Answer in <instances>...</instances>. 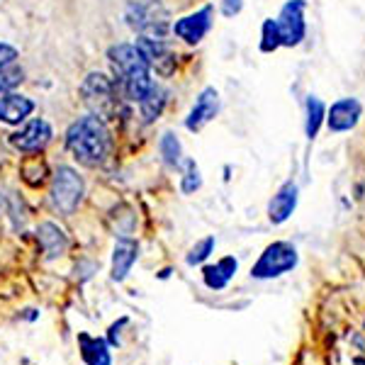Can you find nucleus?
Segmentation results:
<instances>
[{"label":"nucleus","instance_id":"1","mask_svg":"<svg viewBox=\"0 0 365 365\" xmlns=\"http://www.w3.org/2000/svg\"><path fill=\"white\" fill-rule=\"evenodd\" d=\"M66 146L83 166H98V163L105 161L110 151V132L100 117H81L68 127Z\"/></svg>","mask_w":365,"mask_h":365},{"label":"nucleus","instance_id":"2","mask_svg":"<svg viewBox=\"0 0 365 365\" xmlns=\"http://www.w3.org/2000/svg\"><path fill=\"white\" fill-rule=\"evenodd\" d=\"M110 61L120 71L122 83H125V93L132 100H139L151 91L154 81H151V66L146 58L141 56L137 44H115L110 49Z\"/></svg>","mask_w":365,"mask_h":365},{"label":"nucleus","instance_id":"3","mask_svg":"<svg viewBox=\"0 0 365 365\" xmlns=\"http://www.w3.org/2000/svg\"><path fill=\"white\" fill-rule=\"evenodd\" d=\"M295 266H297L295 246L287 244V241H275V244H270L263 251L258 263L251 268V275L258 280H268V278H278L282 273H290Z\"/></svg>","mask_w":365,"mask_h":365},{"label":"nucleus","instance_id":"4","mask_svg":"<svg viewBox=\"0 0 365 365\" xmlns=\"http://www.w3.org/2000/svg\"><path fill=\"white\" fill-rule=\"evenodd\" d=\"M81 197H83V180L73 168L61 166L54 175V185H51V205L61 215H73Z\"/></svg>","mask_w":365,"mask_h":365},{"label":"nucleus","instance_id":"5","mask_svg":"<svg viewBox=\"0 0 365 365\" xmlns=\"http://www.w3.org/2000/svg\"><path fill=\"white\" fill-rule=\"evenodd\" d=\"M81 93H83V100L91 105V110L96 113V117L105 120V117L113 115L115 110V86L110 83V78H105L103 73H91L81 86Z\"/></svg>","mask_w":365,"mask_h":365},{"label":"nucleus","instance_id":"6","mask_svg":"<svg viewBox=\"0 0 365 365\" xmlns=\"http://www.w3.org/2000/svg\"><path fill=\"white\" fill-rule=\"evenodd\" d=\"M304 0H287L280 10L278 29H280V42L282 46H297L307 34V22H304Z\"/></svg>","mask_w":365,"mask_h":365},{"label":"nucleus","instance_id":"7","mask_svg":"<svg viewBox=\"0 0 365 365\" xmlns=\"http://www.w3.org/2000/svg\"><path fill=\"white\" fill-rule=\"evenodd\" d=\"M137 49L141 51V56L146 58V63H149L151 68H156L158 73L168 76L170 71L175 66V56L170 54V49L166 44H163L161 37H151V34H141L137 39Z\"/></svg>","mask_w":365,"mask_h":365},{"label":"nucleus","instance_id":"8","mask_svg":"<svg viewBox=\"0 0 365 365\" xmlns=\"http://www.w3.org/2000/svg\"><path fill=\"white\" fill-rule=\"evenodd\" d=\"M51 139V127L49 122L44 120H32L27 122L25 127L20 129L17 134H13V146L25 154H34V151H42Z\"/></svg>","mask_w":365,"mask_h":365},{"label":"nucleus","instance_id":"9","mask_svg":"<svg viewBox=\"0 0 365 365\" xmlns=\"http://www.w3.org/2000/svg\"><path fill=\"white\" fill-rule=\"evenodd\" d=\"M210 27H212V8L205 5L202 10H197V13H192V15H185L182 20L175 22L173 32L178 34L180 39H185L187 44H197L205 39Z\"/></svg>","mask_w":365,"mask_h":365},{"label":"nucleus","instance_id":"10","mask_svg":"<svg viewBox=\"0 0 365 365\" xmlns=\"http://www.w3.org/2000/svg\"><path fill=\"white\" fill-rule=\"evenodd\" d=\"M361 113H363V108L356 98H341L331 105V110H329L327 125L331 132H351V129L358 125V120H361Z\"/></svg>","mask_w":365,"mask_h":365},{"label":"nucleus","instance_id":"11","mask_svg":"<svg viewBox=\"0 0 365 365\" xmlns=\"http://www.w3.org/2000/svg\"><path fill=\"white\" fill-rule=\"evenodd\" d=\"M220 113V96H217L215 88H205L202 93H200V98L195 100V105H192L190 115H187L185 120V127L190 129V132H200L207 122H212Z\"/></svg>","mask_w":365,"mask_h":365},{"label":"nucleus","instance_id":"12","mask_svg":"<svg viewBox=\"0 0 365 365\" xmlns=\"http://www.w3.org/2000/svg\"><path fill=\"white\" fill-rule=\"evenodd\" d=\"M297 207V185L295 182H285L278 190V195L270 200L268 205V217L273 225H282L287 217L295 212Z\"/></svg>","mask_w":365,"mask_h":365},{"label":"nucleus","instance_id":"13","mask_svg":"<svg viewBox=\"0 0 365 365\" xmlns=\"http://www.w3.org/2000/svg\"><path fill=\"white\" fill-rule=\"evenodd\" d=\"M34 103L25 96H17V93H8V96L0 98V122L5 125H20L25 117L32 115Z\"/></svg>","mask_w":365,"mask_h":365},{"label":"nucleus","instance_id":"14","mask_svg":"<svg viewBox=\"0 0 365 365\" xmlns=\"http://www.w3.org/2000/svg\"><path fill=\"white\" fill-rule=\"evenodd\" d=\"M139 256V246L132 239H120L115 246V256H113V280L122 282L132 270L134 261Z\"/></svg>","mask_w":365,"mask_h":365},{"label":"nucleus","instance_id":"15","mask_svg":"<svg viewBox=\"0 0 365 365\" xmlns=\"http://www.w3.org/2000/svg\"><path fill=\"white\" fill-rule=\"evenodd\" d=\"M37 239H39V244H42L46 258H58L63 251H66V244H68L66 234H63L56 225H51V222H44V225H39Z\"/></svg>","mask_w":365,"mask_h":365},{"label":"nucleus","instance_id":"16","mask_svg":"<svg viewBox=\"0 0 365 365\" xmlns=\"http://www.w3.org/2000/svg\"><path fill=\"white\" fill-rule=\"evenodd\" d=\"M237 268H239L237 258H232V256L222 258L220 263L205 268V273H202L205 275V285H207L210 290H222V287H227V282L234 278Z\"/></svg>","mask_w":365,"mask_h":365},{"label":"nucleus","instance_id":"17","mask_svg":"<svg viewBox=\"0 0 365 365\" xmlns=\"http://www.w3.org/2000/svg\"><path fill=\"white\" fill-rule=\"evenodd\" d=\"M81 341V356L88 365H110L113 358H110V349L103 339H93V336H86L81 334L78 336Z\"/></svg>","mask_w":365,"mask_h":365},{"label":"nucleus","instance_id":"18","mask_svg":"<svg viewBox=\"0 0 365 365\" xmlns=\"http://www.w3.org/2000/svg\"><path fill=\"white\" fill-rule=\"evenodd\" d=\"M163 105H166V93H163L156 83L151 86V91L139 100L141 115H144V120H146V122H154L156 117L161 115Z\"/></svg>","mask_w":365,"mask_h":365},{"label":"nucleus","instance_id":"19","mask_svg":"<svg viewBox=\"0 0 365 365\" xmlns=\"http://www.w3.org/2000/svg\"><path fill=\"white\" fill-rule=\"evenodd\" d=\"M324 117H327V108H324V103L319 98L309 96L307 98V122H304V132H307L309 139H314L317 134H319Z\"/></svg>","mask_w":365,"mask_h":365},{"label":"nucleus","instance_id":"20","mask_svg":"<svg viewBox=\"0 0 365 365\" xmlns=\"http://www.w3.org/2000/svg\"><path fill=\"white\" fill-rule=\"evenodd\" d=\"M278 46H282L278 22L266 20V22H263V29H261V51H263V54H270V51H275Z\"/></svg>","mask_w":365,"mask_h":365},{"label":"nucleus","instance_id":"21","mask_svg":"<svg viewBox=\"0 0 365 365\" xmlns=\"http://www.w3.org/2000/svg\"><path fill=\"white\" fill-rule=\"evenodd\" d=\"M161 154L163 158H166V163H170V166H178L180 163V141L175 134H163L161 137Z\"/></svg>","mask_w":365,"mask_h":365},{"label":"nucleus","instance_id":"22","mask_svg":"<svg viewBox=\"0 0 365 365\" xmlns=\"http://www.w3.org/2000/svg\"><path fill=\"white\" fill-rule=\"evenodd\" d=\"M22 81V68L15 66V63H8V66H0V93H8Z\"/></svg>","mask_w":365,"mask_h":365},{"label":"nucleus","instance_id":"23","mask_svg":"<svg viewBox=\"0 0 365 365\" xmlns=\"http://www.w3.org/2000/svg\"><path fill=\"white\" fill-rule=\"evenodd\" d=\"M200 185H202V178H200L197 163L187 158L185 161V178H182V192H195Z\"/></svg>","mask_w":365,"mask_h":365},{"label":"nucleus","instance_id":"24","mask_svg":"<svg viewBox=\"0 0 365 365\" xmlns=\"http://www.w3.org/2000/svg\"><path fill=\"white\" fill-rule=\"evenodd\" d=\"M212 251H215V239H212V237L202 239V241H200V244L195 246V249L187 253V263H190V266H197V263H202Z\"/></svg>","mask_w":365,"mask_h":365},{"label":"nucleus","instance_id":"25","mask_svg":"<svg viewBox=\"0 0 365 365\" xmlns=\"http://www.w3.org/2000/svg\"><path fill=\"white\" fill-rule=\"evenodd\" d=\"M17 58V49L5 42H0V66H8V63H15Z\"/></svg>","mask_w":365,"mask_h":365},{"label":"nucleus","instance_id":"26","mask_svg":"<svg viewBox=\"0 0 365 365\" xmlns=\"http://www.w3.org/2000/svg\"><path fill=\"white\" fill-rule=\"evenodd\" d=\"M241 8H244V3H241V0H222V13H225L227 17L239 15Z\"/></svg>","mask_w":365,"mask_h":365},{"label":"nucleus","instance_id":"27","mask_svg":"<svg viewBox=\"0 0 365 365\" xmlns=\"http://www.w3.org/2000/svg\"><path fill=\"white\" fill-rule=\"evenodd\" d=\"M122 322H125V319H122ZM122 322H120V324H122ZM120 324H115V327L110 329V344H113V346L117 344V329H120Z\"/></svg>","mask_w":365,"mask_h":365}]
</instances>
